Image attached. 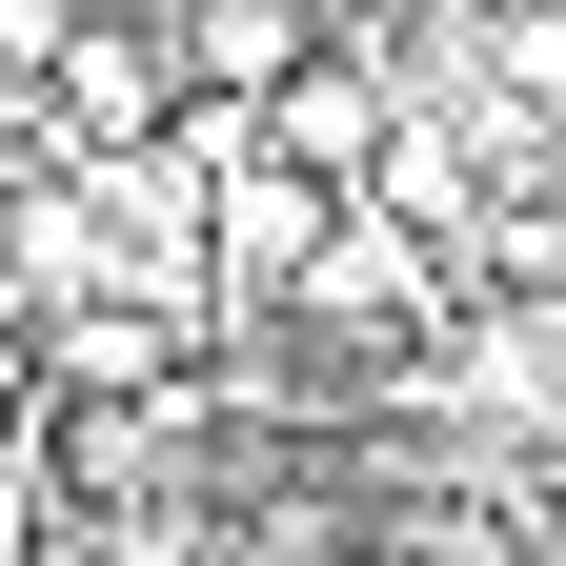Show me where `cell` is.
Instances as JSON below:
<instances>
[{
	"instance_id": "cell-1",
	"label": "cell",
	"mask_w": 566,
	"mask_h": 566,
	"mask_svg": "<svg viewBox=\"0 0 566 566\" xmlns=\"http://www.w3.org/2000/svg\"><path fill=\"white\" fill-rule=\"evenodd\" d=\"M41 102H61V142H82V163H122V142H182V122H202V102H182L163 0H82V41L41 61Z\"/></svg>"
},
{
	"instance_id": "cell-2",
	"label": "cell",
	"mask_w": 566,
	"mask_h": 566,
	"mask_svg": "<svg viewBox=\"0 0 566 566\" xmlns=\"http://www.w3.org/2000/svg\"><path fill=\"white\" fill-rule=\"evenodd\" d=\"M163 41H182V102L263 122V102L324 61V0H163Z\"/></svg>"
}]
</instances>
